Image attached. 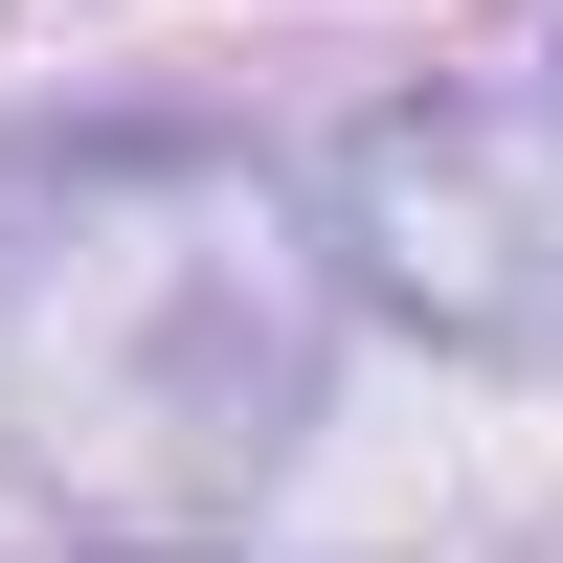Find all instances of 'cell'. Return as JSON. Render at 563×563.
I'll use <instances>...</instances> for the list:
<instances>
[{
	"label": "cell",
	"instance_id": "cell-1",
	"mask_svg": "<svg viewBox=\"0 0 563 563\" xmlns=\"http://www.w3.org/2000/svg\"><path fill=\"white\" fill-rule=\"evenodd\" d=\"M339 406V249L249 135H0V496L203 563Z\"/></svg>",
	"mask_w": 563,
	"mask_h": 563
},
{
	"label": "cell",
	"instance_id": "cell-2",
	"mask_svg": "<svg viewBox=\"0 0 563 563\" xmlns=\"http://www.w3.org/2000/svg\"><path fill=\"white\" fill-rule=\"evenodd\" d=\"M316 249H339V316L563 384V90H384L316 158Z\"/></svg>",
	"mask_w": 563,
	"mask_h": 563
}]
</instances>
